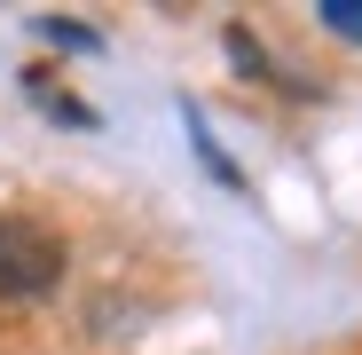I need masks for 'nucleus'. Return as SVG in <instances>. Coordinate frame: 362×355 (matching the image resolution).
Masks as SVG:
<instances>
[{"instance_id": "f257e3e1", "label": "nucleus", "mask_w": 362, "mask_h": 355, "mask_svg": "<svg viewBox=\"0 0 362 355\" xmlns=\"http://www.w3.org/2000/svg\"><path fill=\"white\" fill-rule=\"evenodd\" d=\"M55 284H64V237L24 213H0V300H47Z\"/></svg>"}, {"instance_id": "f03ea898", "label": "nucleus", "mask_w": 362, "mask_h": 355, "mask_svg": "<svg viewBox=\"0 0 362 355\" xmlns=\"http://www.w3.org/2000/svg\"><path fill=\"white\" fill-rule=\"evenodd\" d=\"M228 55L245 64V79H268V55H260V40H252L245 24H228Z\"/></svg>"}, {"instance_id": "7ed1b4c3", "label": "nucleus", "mask_w": 362, "mask_h": 355, "mask_svg": "<svg viewBox=\"0 0 362 355\" xmlns=\"http://www.w3.org/2000/svg\"><path fill=\"white\" fill-rule=\"evenodd\" d=\"M323 24L339 40H362V0H323Z\"/></svg>"}, {"instance_id": "20e7f679", "label": "nucleus", "mask_w": 362, "mask_h": 355, "mask_svg": "<svg viewBox=\"0 0 362 355\" xmlns=\"http://www.w3.org/2000/svg\"><path fill=\"white\" fill-rule=\"evenodd\" d=\"M40 40H55V47H79V55H87V47H103L87 24H64V16H47V24H40Z\"/></svg>"}]
</instances>
